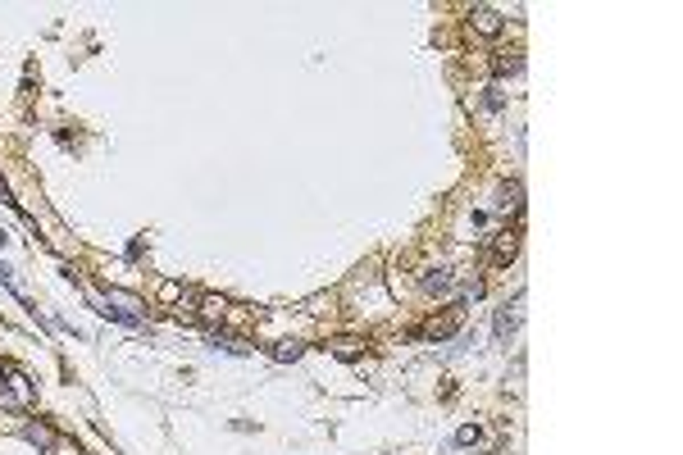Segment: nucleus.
Wrapping results in <instances>:
<instances>
[{"mask_svg":"<svg viewBox=\"0 0 683 455\" xmlns=\"http://www.w3.org/2000/svg\"><path fill=\"white\" fill-rule=\"evenodd\" d=\"M460 296H465V301H478V296H483V278H465V283H460Z\"/></svg>","mask_w":683,"mask_h":455,"instance_id":"obj_16","label":"nucleus"},{"mask_svg":"<svg viewBox=\"0 0 683 455\" xmlns=\"http://www.w3.org/2000/svg\"><path fill=\"white\" fill-rule=\"evenodd\" d=\"M502 27H506L502 9H492V5H474V9H469V32H478V37H502Z\"/></svg>","mask_w":683,"mask_h":455,"instance_id":"obj_2","label":"nucleus"},{"mask_svg":"<svg viewBox=\"0 0 683 455\" xmlns=\"http://www.w3.org/2000/svg\"><path fill=\"white\" fill-rule=\"evenodd\" d=\"M0 405H5V410H23V405H32V383H27L23 373H9V378L0 383Z\"/></svg>","mask_w":683,"mask_h":455,"instance_id":"obj_1","label":"nucleus"},{"mask_svg":"<svg viewBox=\"0 0 683 455\" xmlns=\"http://www.w3.org/2000/svg\"><path fill=\"white\" fill-rule=\"evenodd\" d=\"M215 346H219V351H228V355H246V351H251L242 337H215Z\"/></svg>","mask_w":683,"mask_h":455,"instance_id":"obj_14","label":"nucleus"},{"mask_svg":"<svg viewBox=\"0 0 683 455\" xmlns=\"http://www.w3.org/2000/svg\"><path fill=\"white\" fill-rule=\"evenodd\" d=\"M456 442H460V447H478V442H483V432H478L474 423H465V428L456 432Z\"/></svg>","mask_w":683,"mask_h":455,"instance_id":"obj_17","label":"nucleus"},{"mask_svg":"<svg viewBox=\"0 0 683 455\" xmlns=\"http://www.w3.org/2000/svg\"><path fill=\"white\" fill-rule=\"evenodd\" d=\"M105 305H114L119 314H128V319H137L141 323V301L132 292H119V287H105Z\"/></svg>","mask_w":683,"mask_h":455,"instance_id":"obj_6","label":"nucleus"},{"mask_svg":"<svg viewBox=\"0 0 683 455\" xmlns=\"http://www.w3.org/2000/svg\"><path fill=\"white\" fill-rule=\"evenodd\" d=\"M502 105H506V96H502V86H483V110H502Z\"/></svg>","mask_w":683,"mask_h":455,"instance_id":"obj_15","label":"nucleus"},{"mask_svg":"<svg viewBox=\"0 0 683 455\" xmlns=\"http://www.w3.org/2000/svg\"><path fill=\"white\" fill-rule=\"evenodd\" d=\"M23 437H27V442H37L42 451H51V447H55V432L46 428V423H27V428H23Z\"/></svg>","mask_w":683,"mask_h":455,"instance_id":"obj_11","label":"nucleus"},{"mask_svg":"<svg viewBox=\"0 0 683 455\" xmlns=\"http://www.w3.org/2000/svg\"><path fill=\"white\" fill-rule=\"evenodd\" d=\"M178 296H182L178 283H160V301H173V305H178Z\"/></svg>","mask_w":683,"mask_h":455,"instance_id":"obj_19","label":"nucleus"},{"mask_svg":"<svg viewBox=\"0 0 683 455\" xmlns=\"http://www.w3.org/2000/svg\"><path fill=\"white\" fill-rule=\"evenodd\" d=\"M519 319H524V296H519L515 305H506V309H497V342H506V337H515V328H519Z\"/></svg>","mask_w":683,"mask_h":455,"instance_id":"obj_5","label":"nucleus"},{"mask_svg":"<svg viewBox=\"0 0 683 455\" xmlns=\"http://www.w3.org/2000/svg\"><path fill=\"white\" fill-rule=\"evenodd\" d=\"M0 283H5V287H9V292H14V296H18V301H27V296H23V292H18V283H14V269H9V264H0Z\"/></svg>","mask_w":683,"mask_h":455,"instance_id":"obj_18","label":"nucleus"},{"mask_svg":"<svg viewBox=\"0 0 683 455\" xmlns=\"http://www.w3.org/2000/svg\"><path fill=\"white\" fill-rule=\"evenodd\" d=\"M328 351L338 355V360H360L364 342H360V337H338V342H328Z\"/></svg>","mask_w":683,"mask_h":455,"instance_id":"obj_10","label":"nucleus"},{"mask_svg":"<svg viewBox=\"0 0 683 455\" xmlns=\"http://www.w3.org/2000/svg\"><path fill=\"white\" fill-rule=\"evenodd\" d=\"M301 351H305L301 342H278V346H274V351H269V355H274L278 364H292V360H301Z\"/></svg>","mask_w":683,"mask_h":455,"instance_id":"obj_12","label":"nucleus"},{"mask_svg":"<svg viewBox=\"0 0 683 455\" xmlns=\"http://www.w3.org/2000/svg\"><path fill=\"white\" fill-rule=\"evenodd\" d=\"M492 69L502 73V77H506V73H519V69H524V55H497Z\"/></svg>","mask_w":683,"mask_h":455,"instance_id":"obj_13","label":"nucleus"},{"mask_svg":"<svg viewBox=\"0 0 683 455\" xmlns=\"http://www.w3.org/2000/svg\"><path fill=\"white\" fill-rule=\"evenodd\" d=\"M419 287H424L428 296H451V292H456V274H447V269H428V274L419 278Z\"/></svg>","mask_w":683,"mask_h":455,"instance_id":"obj_4","label":"nucleus"},{"mask_svg":"<svg viewBox=\"0 0 683 455\" xmlns=\"http://www.w3.org/2000/svg\"><path fill=\"white\" fill-rule=\"evenodd\" d=\"M196 305H200V309H196V319H205V323H219V319L228 314V301H224V296H200Z\"/></svg>","mask_w":683,"mask_h":455,"instance_id":"obj_9","label":"nucleus"},{"mask_svg":"<svg viewBox=\"0 0 683 455\" xmlns=\"http://www.w3.org/2000/svg\"><path fill=\"white\" fill-rule=\"evenodd\" d=\"M460 319H465V305H451L447 314H438V319H428L424 328H419V337H428V342H438V337H451L460 328Z\"/></svg>","mask_w":683,"mask_h":455,"instance_id":"obj_3","label":"nucleus"},{"mask_svg":"<svg viewBox=\"0 0 683 455\" xmlns=\"http://www.w3.org/2000/svg\"><path fill=\"white\" fill-rule=\"evenodd\" d=\"M519 255V232H497L492 237V264H511Z\"/></svg>","mask_w":683,"mask_h":455,"instance_id":"obj_7","label":"nucleus"},{"mask_svg":"<svg viewBox=\"0 0 683 455\" xmlns=\"http://www.w3.org/2000/svg\"><path fill=\"white\" fill-rule=\"evenodd\" d=\"M497 210H502V214H519V210H524L519 182H502V187H497Z\"/></svg>","mask_w":683,"mask_h":455,"instance_id":"obj_8","label":"nucleus"}]
</instances>
